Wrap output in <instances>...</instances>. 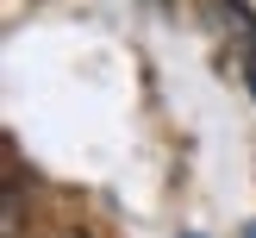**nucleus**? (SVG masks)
I'll list each match as a JSON object with an SVG mask.
<instances>
[{
    "instance_id": "nucleus-1",
    "label": "nucleus",
    "mask_w": 256,
    "mask_h": 238,
    "mask_svg": "<svg viewBox=\"0 0 256 238\" xmlns=\"http://www.w3.org/2000/svg\"><path fill=\"white\" fill-rule=\"evenodd\" d=\"M244 82H250V94H256V32H250V44H244Z\"/></svg>"
},
{
    "instance_id": "nucleus-2",
    "label": "nucleus",
    "mask_w": 256,
    "mask_h": 238,
    "mask_svg": "<svg viewBox=\"0 0 256 238\" xmlns=\"http://www.w3.org/2000/svg\"><path fill=\"white\" fill-rule=\"evenodd\" d=\"M244 238H256V219H250V225H244Z\"/></svg>"
},
{
    "instance_id": "nucleus-3",
    "label": "nucleus",
    "mask_w": 256,
    "mask_h": 238,
    "mask_svg": "<svg viewBox=\"0 0 256 238\" xmlns=\"http://www.w3.org/2000/svg\"><path fill=\"white\" fill-rule=\"evenodd\" d=\"M188 238H194V232H188Z\"/></svg>"
}]
</instances>
